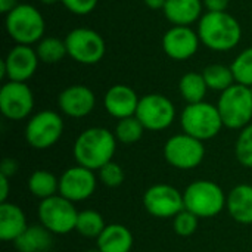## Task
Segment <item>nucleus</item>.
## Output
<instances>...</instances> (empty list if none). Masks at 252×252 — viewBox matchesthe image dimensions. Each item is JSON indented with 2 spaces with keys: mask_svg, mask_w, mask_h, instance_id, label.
Returning a JSON list of instances; mask_svg holds the SVG:
<instances>
[{
  "mask_svg": "<svg viewBox=\"0 0 252 252\" xmlns=\"http://www.w3.org/2000/svg\"><path fill=\"white\" fill-rule=\"evenodd\" d=\"M196 31L201 44L219 53L233 50L242 40V27L227 10L205 12L198 22Z\"/></svg>",
  "mask_w": 252,
  "mask_h": 252,
  "instance_id": "nucleus-1",
  "label": "nucleus"
},
{
  "mask_svg": "<svg viewBox=\"0 0 252 252\" xmlns=\"http://www.w3.org/2000/svg\"><path fill=\"white\" fill-rule=\"evenodd\" d=\"M117 137L103 127H90L81 131L74 142V158L78 165L99 171L112 161L117 151Z\"/></svg>",
  "mask_w": 252,
  "mask_h": 252,
  "instance_id": "nucleus-2",
  "label": "nucleus"
},
{
  "mask_svg": "<svg viewBox=\"0 0 252 252\" xmlns=\"http://www.w3.org/2000/svg\"><path fill=\"white\" fill-rule=\"evenodd\" d=\"M4 28L16 44L32 46L44 37L46 21L35 6L19 3L4 15Z\"/></svg>",
  "mask_w": 252,
  "mask_h": 252,
  "instance_id": "nucleus-3",
  "label": "nucleus"
},
{
  "mask_svg": "<svg viewBox=\"0 0 252 252\" xmlns=\"http://www.w3.org/2000/svg\"><path fill=\"white\" fill-rule=\"evenodd\" d=\"M183 201L185 210L199 219H211L224 210L227 196L217 183L211 180H195L185 189Z\"/></svg>",
  "mask_w": 252,
  "mask_h": 252,
  "instance_id": "nucleus-4",
  "label": "nucleus"
},
{
  "mask_svg": "<svg viewBox=\"0 0 252 252\" xmlns=\"http://www.w3.org/2000/svg\"><path fill=\"white\" fill-rule=\"evenodd\" d=\"M180 124L183 133L202 142L214 139L224 127L217 105L205 100L186 105L180 114Z\"/></svg>",
  "mask_w": 252,
  "mask_h": 252,
  "instance_id": "nucleus-5",
  "label": "nucleus"
},
{
  "mask_svg": "<svg viewBox=\"0 0 252 252\" xmlns=\"http://www.w3.org/2000/svg\"><path fill=\"white\" fill-rule=\"evenodd\" d=\"M217 109L224 127L230 130L245 128L252 121L251 87L235 83L232 87L220 93Z\"/></svg>",
  "mask_w": 252,
  "mask_h": 252,
  "instance_id": "nucleus-6",
  "label": "nucleus"
},
{
  "mask_svg": "<svg viewBox=\"0 0 252 252\" xmlns=\"http://www.w3.org/2000/svg\"><path fill=\"white\" fill-rule=\"evenodd\" d=\"M68 50V56L81 65L99 63L106 53V43L103 37L86 27L71 30L63 38Z\"/></svg>",
  "mask_w": 252,
  "mask_h": 252,
  "instance_id": "nucleus-7",
  "label": "nucleus"
},
{
  "mask_svg": "<svg viewBox=\"0 0 252 252\" xmlns=\"http://www.w3.org/2000/svg\"><path fill=\"white\" fill-rule=\"evenodd\" d=\"M78 211L74 202L68 201L61 195L40 201L38 219L40 224L44 226L52 235H66L75 230Z\"/></svg>",
  "mask_w": 252,
  "mask_h": 252,
  "instance_id": "nucleus-8",
  "label": "nucleus"
},
{
  "mask_svg": "<svg viewBox=\"0 0 252 252\" xmlns=\"http://www.w3.org/2000/svg\"><path fill=\"white\" fill-rule=\"evenodd\" d=\"M63 133V120L62 117L50 109L40 111L34 114L25 127V140L27 143L38 151L52 148L59 142Z\"/></svg>",
  "mask_w": 252,
  "mask_h": 252,
  "instance_id": "nucleus-9",
  "label": "nucleus"
},
{
  "mask_svg": "<svg viewBox=\"0 0 252 252\" xmlns=\"http://www.w3.org/2000/svg\"><path fill=\"white\" fill-rule=\"evenodd\" d=\"M136 117L145 130L162 131L171 127L174 123L176 108L167 96L159 93H149L140 97Z\"/></svg>",
  "mask_w": 252,
  "mask_h": 252,
  "instance_id": "nucleus-10",
  "label": "nucleus"
},
{
  "mask_svg": "<svg viewBox=\"0 0 252 252\" xmlns=\"http://www.w3.org/2000/svg\"><path fill=\"white\" fill-rule=\"evenodd\" d=\"M164 158L177 170H193L205 158L204 142L186 133L176 134L165 142Z\"/></svg>",
  "mask_w": 252,
  "mask_h": 252,
  "instance_id": "nucleus-11",
  "label": "nucleus"
},
{
  "mask_svg": "<svg viewBox=\"0 0 252 252\" xmlns=\"http://www.w3.org/2000/svg\"><path fill=\"white\" fill-rule=\"evenodd\" d=\"M34 109V94L27 83L6 81L0 89V112L10 121H22Z\"/></svg>",
  "mask_w": 252,
  "mask_h": 252,
  "instance_id": "nucleus-12",
  "label": "nucleus"
},
{
  "mask_svg": "<svg viewBox=\"0 0 252 252\" xmlns=\"http://www.w3.org/2000/svg\"><path fill=\"white\" fill-rule=\"evenodd\" d=\"M146 211L157 219H174L185 210L183 193L171 185H154L143 195Z\"/></svg>",
  "mask_w": 252,
  "mask_h": 252,
  "instance_id": "nucleus-13",
  "label": "nucleus"
},
{
  "mask_svg": "<svg viewBox=\"0 0 252 252\" xmlns=\"http://www.w3.org/2000/svg\"><path fill=\"white\" fill-rule=\"evenodd\" d=\"M38 62L40 59L37 56L35 47L16 44L1 61L0 77L7 78V81L27 83L35 74Z\"/></svg>",
  "mask_w": 252,
  "mask_h": 252,
  "instance_id": "nucleus-14",
  "label": "nucleus"
},
{
  "mask_svg": "<svg viewBox=\"0 0 252 252\" xmlns=\"http://www.w3.org/2000/svg\"><path fill=\"white\" fill-rule=\"evenodd\" d=\"M97 188V179L94 171L75 165L66 168L59 177V195L71 202H83L93 196Z\"/></svg>",
  "mask_w": 252,
  "mask_h": 252,
  "instance_id": "nucleus-15",
  "label": "nucleus"
},
{
  "mask_svg": "<svg viewBox=\"0 0 252 252\" xmlns=\"http://www.w3.org/2000/svg\"><path fill=\"white\" fill-rule=\"evenodd\" d=\"M201 46L198 31L192 27L173 25L162 35V49L165 55L177 62L193 58Z\"/></svg>",
  "mask_w": 252,
  "mask_h": 252,
  "instance_id": "nucleus-16",
  "label": "nucleus"
},
{
  "mask_svg": "<svg viewBox=\"0 0 252 252\" xmlns=\"http://www.w3.org/2000/svg\"><path fill=\"white\" fill-rule=\"evenodd\" d=\"M58 106L62 114L71 118H84L96 106L93 90L83 84H74L63 89L58 96Z\"/></svg>",
  "mask_w": 252,
  "mask_h": 252,
  "instance_id": "nucleus-17",
  "label": "nucleus"
},
{
  "mask_svg": "<svg viewBox=\"0 0 252 252\" xmlns=\"http://www.w3.org/2000/svg\"><path fill=\"white\" fill-rule=\"evenodd\" d=\"M139 100L140 97L130 86L115 84L109 87L108 92L105 93L103 106L111 117L117 120H123L136 115Z\"/></svg>",
  "mask_w": 252,
  "mask_h": 252,
  "instance_id": "nucleus-18",
  "label": "nucleus"
},
{
  "mask_svg": "<svg viewBox=\"0 0 252 252\" xmlns=\"http://www.w3.org/2000/svg\"><path fill=\"white\" fill-rule=\"evenodd\" d=\"M162 12L171 25L190 27L202 18L204 3L202 0H167Z\"/></svg>",
  "mask_w": 252,
  "mask_h": 252,
  "instance_id": "nucleus-19",
  "label": "nucleus"
},
{
  "mask_svg": "<svg viewBox=\"0 0 252 252\" xmlns=\"http://www.w3.org/2000/svg\"><path fill=\"white\" fill-rule=\"evenodd\" d=\"M27 227V216L19 205L0 204V239L3 242H15Z\"/></svg>",
  "mask_w": 252,
  "mask_h": 252,
  "instance_id": "nucleus-20",
  "label": "nucleus"
},
{
  "mask_svg": "<svg viewBox=\"0 0 252 252\" xmlns=\"http://www.w3.org/2000/svg\"><path fill=\"white\" fill-rule=\"evenodd\" d=\"M134 239L128 227L112 223L108 224L96 239V248L100 252H130Z\"/></svg>",
  "mask_w": 252,
  "mask_h": 252,
  "instance_id": "nucleus-21",
  "label": "nucleus"
},
{
  "mask_svg": "<svg viewBox=\"0 0 252 252\" xmlns=\"http://www.w3.org/2000/svg\"><path fill=\"white\" fill-rule=\"evenodd\" d=\"M226 208L235 221L252 224V185L235 186L227 195Z\"/></svg>",
  "mask_w": 252,
  "mask_h": 252,
  "instance_id": "nucleus-22",
  "label": "nucleus"
},
{
  "mask_svg": "<svg viewBox=\"0 0 252 252\" xmlns=\"http://www.w3.org/2000/svg\"><path fill=\"white\" fill-rule=\"evenodd\" d=\"M13 244L18 252H46L52 248L53 238L44 226L32 224Z\"/></svg>",
  "mask_w": 252,
  "mask_h": 252,
  "instance_id": "nucleus-23",
  "label": "nucleus"
},
{
  "mask_svg": "<svg viewBox=\"0 0 252 252\" xmlns=\"http://www.w3.org/2000/svg\"><path fill=\"white\" fill-rule=\"evenodd\" d=\"M28 190L40 201L59 195V179L46 170L34 171L28 179Z\"/></svg>",
  "mask_w": 252,
  "mask_h": 252,
  "instance_id": "nucleus-24",
  "label": "nucleus"
},
{
  "mask_svg": "<svg viewBox=\"0 0 252 252\" xmlns=\"http://www.w3.org/2000/svg\"><path fill=\"white\" fill-rule=\"evenodd\" d=\"M179 92L182 97L188 102V105L204 102L208 92V86L202 72H186L179 81Z\"/></svg>",
  "mask_w": 252,
  "mask_h": 252,
  "instance_id": "nucleus-25",
  "label": "nucleus"
},
{
  "mask_svg": "<svg viewBox=\"0 0 252 252\" xmlns=\"http://www.w3.org/2000/svg\"><path fill=\"white\" fill-rule=\"evenodd\" d=\"M202 75L205 78V83L208 89L216 92H224L229 87H232L235 81V75L232 72V68L223 63H211L204 68Z\"/></svg>",
  "mask_w": 252,
  "mask_h": 252,
  "instance_id": "nucleus-26",
  "label": "nucleus"
},
{
  "mask_svg": "<svg viewBox=\"0 0 252 252\" xmlns=\"http://www.w3.org/2000/svg\"><path fill=\"white\" fill-rule=\"evenodd\" d=\"M35 52L43 63H58L61 62L65 56H68L66 44L65 40H61L58 37H43L37 44H35Z\"/></svg>",
  "mask_w": 252,
  "mask_h": 252,
  "instance_id": "nucleus-27",
  "label": "nucleus"
},
{
  "mask_svg": "<svg viewBox=\"0 0 252 252\" xmlns=\"http://www.w3.org/2000/svg\"><path fill=\"white\" fill-rule=\"evenodd\" d=\"M106 226L108 224H105V220L100 213L94 210H84L78 213L75 232L84 238L97 239Z\"/></svg>",
  "mask_w": 252,
  "mask_h": 252,
  "instance_id": "nucleus-28",
  "label": "nucleus"
},
{
  "mask_svg": "<svg viewBox=\"0 0 252 252\" xmlns=\"http://www.w3.org/2000/svg\"><path fill=\"white\" fill-rule=\"evenodd\" d=\"M145 133V127L142 126V123L137 120V117H128V118H123L118 120L114 134L117 137V140L123 145H133L137 143L142 136Z\"/></svg>",
  "mask_w": 252,
  "mask_h": 252,
  "instance_id": "nucleus-29",
  "label": "nucleus"
},
{
  "mask_svg": "<svg viewBox=\"0 0 252 252\" xmlns=\"http://www.w3.org/2000/svg\"><path fill=\"white\" fill-rule=\"evenodd\" d=\"M238 84L252 87V46L244 49L230 65Z\"/></svg>",
  "mask_w": 252,
  "mask_h": 252,
  "instance_id": "nucleus-30",
  "label": "nucleus"
},
{
  "mask_svg": "<svg viewBox=\"0 0 252 252\" xmlns=\"http://www.w3.org/2000/svg\"><path fill=\"white\" fill-rule=\"evenodd\" d=\"M235 155L241 165L252 168V123L241 130L235 143Z\"/></svg>",
  "mask_w": 252,
  "mask_h": 252,
  "instance_id": "nucleus-31",
  "label": "nucleus"
},
{
  "mask_svg": "<svg viewBox=\"0 0 252 252\" xmlns=\"http://www.w3.org/2000/svg\"><path fill=\"white\" fill-rule=\"evenodd\" d=\"M199 224V217H196L193 213L183 210L180 211L174 219H173V229L174 232L182 236V238H189L192 236Z\"/></svg>",
  "mask_w": 252,
  "mask_h": 252,
  "instance_id": "nucleus-32",
  "label": "nucleus"
},
{
  "mask_svg": "<svg viewBox=\"0 0 252 252\" xmlns=\"http://www.w3.org/2000/svg\"><path fill=\"white\" fill-rule=\"evenodd\" d=\"M99 180L108 188H118L124 182V170L121 165L111 161L99 170Z\"/></svg>",
  "mask_w": 252,
  "mask_h": 252,
  "instance_id": "nucleus-33",
  "label": "nucleus"
},
{
  "mask_svg": "<svg viewBox=\"0 0 252 252\" xmlns=\"http://www.w3.org/2000/svg\"><path fill=\"white\" fill-rule=\"evenodd\" d=\"M61 3L71 13L78 16H86L96 9L99 0H61Z\"/></svg>",
  "mask_w": 252,
  "mask_h": 252,
  "instance_id": "nucleus-34",
  "label": "nucleus"
},
{
  "mask_svg": "<svg viewBox=\"0 0 252 252\" xmlns=\"http://www.w3.org/2000/svg\"><path fill=\"white\" fill-rule=\"evenodd\" d=\"M207 12H226L230 0H202Z\"/></svg>",
  "mask_w": 252,
  "mask_h": 252,
  "instance_id": "nucleus-35",
  "label": "nucleus"
},
{
  "mask_svg": "<svg viewBox=\"0 0 252 252\" xmlns=\"http://www.w3.org/2000/svg\"><path fill=\"white\" fill-rule=\"evenodd\" d=\"M18 171V162L13 158H4L0 164V174L6 176V177H12L15 176Z\"/></svg>",
  "mask_w": 252,
  "mask_h": 252,
  "instance_id": "nucleus-36",
  "label": "nucleus"
},
{
  "mask_svg": "<svg viewBox=\"0 0 252 252\" xmlns=\"http://www.w3.org/2000/svg\"><path fill=\"white\" fill-rule=\"evenodd\" d=\"M9 189H10L9 177H6V176H1V174H0V204L7 202Z\"/></svg>",
  "mask_w": 252,
  "mask_h": 252,
  "instance_id": "nucleus-37",
  "label": "nucleus"
},
{
  "mask_svg": "<svg viewBox=\"0 0 252 252\" xmlns=\"http://www.w3.org/2000/svg\"><path fill=\"white\" fill-rule=\"evenodd\" d=\"M18 0H0V12L1 13H9L12 9H15L18 6Z\"/></svg>",
  "mask_w": 252,
  "mask_h": 252,
  "instance_id": "nucleus-38",
  "label": "nucleus"
},
{
  "mask_svg": "<svg viewBox=\"0 0 252 252\" xmlns=\"http://www.w3.org/2000/svg\"><path fill=\"white\" fill-rule=\"evenodd\" d=\"M143 1L152 10H159V9L162 10L164 6H165V3H167V0H143Z\"/></svg>",
  "mask_w": 252,
  "mask_h": 252,
  "instance_id": "nucleus-39",
  "label": "nucleus"
},
{
  "mask_svg": "<svg viewBox=\"0 0 252 252\" xmlns=\"http://www.w3.org/2000/svg\"><path fill=\"white\" fill-rule=\"evenodd\" d=\"M43 4H46V6H50V4H55V3H58V1H61V0H40Z\"/></svg>",
  "mask_w": 252,
  "mask_h": 252,
  "instance_id": "nucleus-40",
  "label": "nucleus"
},
{
  "mask_svg": "<svg viewBox=\"0 0 252 252\" xmlns=\"http://www.w3.org/2000/svg\"><path fill=\"white\" fill-rule=\"evenodd\" d=\"M86 252H100V251H99L97 248H92V250H87Z\"/></svg>",
  "mask_w": 252,
  "mask_h": 252,
  "instance_id": "nucleus-41",
  "label": "nucleus"
},
{
  "mask_svg": "<svg viewBox=\"0 0 252 252\" xmlns=\"http://www.w3.org/2000/svg\"><path fill=\"white\" fill-rule=\"evenodd\" d=\"M251 90H252V87H251Z\"/></svg>",
  "mask_w": 252,
  "mask_h": 252,
  "instance_id": "nucleus-42",
  "label": "nucleus"
}]
</instances>
